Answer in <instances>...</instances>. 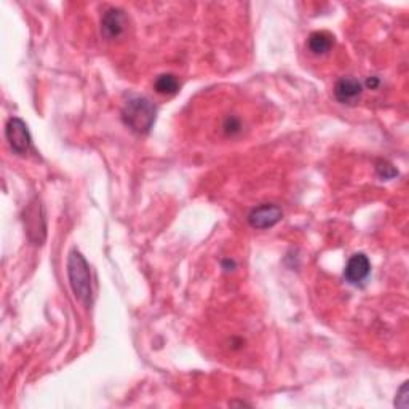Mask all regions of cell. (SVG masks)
Returning a JSON list of instances; mask_svg holds the SVG:
<instances>
[{"label":"cell","mask_w":409,"mask_h":409,"mask_svg":"<svg viewBox=\"0 0 409 409\" xmlns=\"http://www.w3.org/2000/svg\"><path fill=\"white\" fill-rule=\"evenodd\" d=\"M67 275L71 281L72 291L80 302L85 305L91 304V275L88 262L79 251H71L67 261Z\"/></svg>","instance_id":"7a4b0ae2"},{"label":"cell","mask_w":409,"mask_h":409,"mask_svg":"<svg viewBox=\"0 0 409 409\" xmlns=\"http://www.w3.org/2000/svg\"><path fill=\"white\" fill-rule=\"evenodd\" d=\"M371 272V264L368 256L363 255V253H358V255H354L349 259L347 266H345L344 270V276L349 283L358 285L363 280H366V276Z\"/></svg>","instance_id":"8992f818"},{"label":"cell","mask_w":409,"mask_h":409,"mask_svg":"<svg viewBox=\"0 0 409 409\" xmlns=\"http://www.w3.org/2000/svg\"><path fill=\"white\" fill-rule=\"evenodd\" d=\"M128 29V16L122 10L111 8L107 10L101 20V32L107 40H115L125 36Z\"/></svg>","instance_id":"277c9868"},{"label":"cell","mask_w":409,"mask_h":409,"mask_svg":"<svg viewBox=\"0 0 409 409\" xmlns=\"http://www.w3.org/2000/svg\"><path fill=\"white\" fill-rule=\"evenodd\" d=\"M154 88L159 95L171 96L177 93V90H180V80L176 79V76H173V74H163V76H160L155 80Z\"/></svg>","instance_id":"9c48e42d"},{"label":"cell","mask_w":409,"mask_h":409,"mask_svg":"<svg viewBox=\"0 0 409 409\" xmlns=\"http://www.w3.org/2000/svg\"><path fill=\"white\" fill-rule=\"evenodd\" d=\"M361 83L352 77H342L341 80H337L336 86H334V96L342 105H354L361 96Z\"/></svg>","instance_id":"52a82bcc"},{"label":"cell","mask_w":409,"mask_h":409,"mask_svg":"<svg viewBox=\"0 0 409 409\" xmlns=\"http://www.w3.org/2000/svg\"><path fill=\"white\" fill-rule=\"evenodd\" d=\"M5 136H7L11 151L15 154L22 155L31 147V135H29L27 125L18 117L8 120L7 128H5Z\"/></svg>","instance_id":"3957f363"},{"label":"cell","mask_w":409,"mask_h":409,"mask_svg":"<svg viewBox=\"0 0 409 409\" xmlns=\"http://www.w3.org/2000/svg\"><path fill=\"white\" fill-rule=\"evenodd\" d=\"M334 45V37L331 34H328L325 31H316L314 34H310L309 37V48L315 55H325L333 48Z\"/></svg>","instance_id":"ba28073f"},{"label":"cell","mask_w":409,"mask_h":409,"mask_svg":"<svg viewBox=\"0 0 409 409\" xmlns=\"http://www.w3.org/2000/svg\"><path fill=\"white\" fill-rule=\"evenodd\" d=\"M395 405L401 408L408 406V382L403 384V387L400 389L398 396H396V400H395Z\"/></svg>","instance_id":"8fae6325"},{"label":"cell","mask_w":409,"mask_h":409,"mask_svg":"<svg viewBox=\"0 0 409 409\" xmlns=\"http://www.w3.org/2000/svg\"><path fill=\"white\" fill-rule=\"evenodd\" d=\"M243 131V120L237 114H227L221 122V133L226 138H237Z\"/></svg>","instance_id":"30bf717a"},{"label":"cell","mask_w":409,"mask_h":409,"mask_svg":"<svg viewBox=\"0 0 409 409\" xmlns=\"http://www.w3.org/2000/svg\"><path fill=\"white\" fill-rule=\"evenodd\" d=\"M281 217H283V211H281L280 206L266 203V205L257 206V208H255L250 213V216H248V222H250V226L255 229H269V227H274Z\"/></svg>","instance_id":"5b68a950"},{"label":"cell","mask_w":409,"mask_h":409,"mask_svg":"<svg viewBox=\"0 0 409 409\" xmlns=\"http://www.w3.org/2000/svg\"><path fill=\"white\" fill-rule=\"evenodd\" d=\"M155 106L144 96H135L122 109L123 123L135 133H149L155 122Z\"/></svg>","instance_id":"6da1fadb"},{"label":"cell","mask_w":409,"mask_h":409,"mask_svg":"<svg viewBox=\"0 0 409 409\" xmlns=\"http://www.w3.org/2000/svg\"><path fill=\"white\" fill-rule=\"evenodd\" d=\"M366 86H368V88H371V90L377 88V86H379V79H377V77L368 79V80H366Z\"/></svg>","instance_id":"7c38bea8"}]
</instances>
